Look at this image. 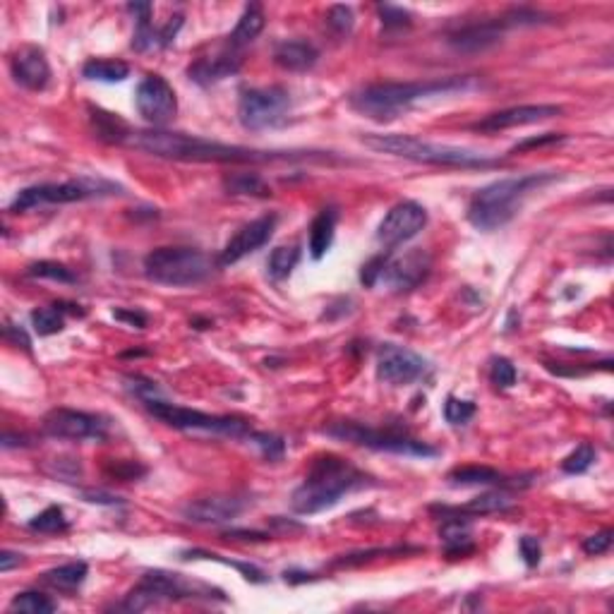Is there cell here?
I'll use <instances>...</instances> for the list:
<instances>
[{
    "mask_svg": "<svg viewBox=\"0 0 614 614\" xmlns=\"http://www.w3.org/2000/svg\"><path fill=\"white\" fill-rule=\"evenodd\" d=\"M127 144L152 154V156H159V159L195 161V163H266V161L291 159V154L259 152V149L204 140V137H195V135L168 133L161 127L133 133Z\"/></svg>",
    "mask_w": 614,
    "mask_h": 614,
    "instance_id": "obj_1",
    "label": "cell"
},
{
    "mask_svg": "<svg viewBox=\"0 0 614 614\" xmlns=\"http://www.w3.org/2000/svg\"><path fill=\"white\" fill-rule=\"evenodd\" d=\"M475 84L473 77H444V79H430V82H379L367 84L363 89L350 94L349 104L353 111L377 123L404 116L411 106L423 98L449 97L456 91H466Z\"/></svg>",
    "mask_w": 614,
    "mask_h": 614,
    "instance_id": "obj_2",
    "label": "cell"
},
{
    "mask_svg": "<svg viewBox=\"0 0 614 614\" xmlns=\"http://www.w3.org/2000/svg\"><path fill=\"white\" fill-rule=\"evenodd\" d=\"M365 485H370L365 473L350 466L349 460L336 454H321L310 463L305 480L291 497V507L295 514L312 516L336 507L349 492Z\"/></svg>",
    "mask_w": 614,
    "mask_h": 614,
    "instance_id": "obj_3",
    "label": "cell"
},
{
    "mask_svg": "<svg viewBox=\"0 0 614 614\" xmlns=\"http://www.w3.org/2000/svg\"><path fill=\"white\" fill-rule=\"evenodd\" d=\"M557 178L554 173H528L502 178L480 188L468 204V221L478 230H497L516 217L524 197Z\"/></svg>",
    "mask_w": 614,
    "mask_h": 614,
    "instance_id": "obj_4",
    "label": "cell"
},
{
    "mask_svg": "<svg viewBox=\"0 0 614 614\" xmlns=\"http://www.w3.org/2000/svg\"><path fill=\"white\" fill-rule=\"evenodd\" d=\"M363 142L375 152L401 156V159L418 161V163H433V166L447 168H495L502 166V159L489 154L473 152L454 144H440L427 142L413 135H365Z\"/></svg>",
    "mask_w": 614,
    "mask_h": 614,
    "instance_id": "obj_5",
    "label": "cell"
},
{
    "mask_svg": "<svg viewBox=\"0 0 614 614\" xmlns=\"http://www.w3.org/2000/svg\"><path fill=\"white\" fill-rule=\"evenodd\" d=\"M211 272L214 262L195 247H159L144 257V276L161 286H197L209 279Z\"/></svg>",
    "mask_w": 614,
    "mask_h": 614,
    "instance_id": "obj_6",
    "label": "cell"
},
{
    "mask_svg": "<svg viewBox=\"0 0 614 614\" xmlns=\"http://www.w3.org/2000/svg\"><path fill=\"white\" fill-rule=\"evenodd\" d=\"M144 408L152 413L154 418L166 423L173 430L181 433H207V434H221V437H233V440H250L255 433L247 420L236 418V415H209V413L195 411V408H185V405L168 404L161 398L144 401Z\"/></svg>",
    "mask_w": 614,
    "mask_h": 614,
    "instance_id": "obj_7",
    "label": "cell"
},
{
    "mask_svg": "<svg viewBox=\"0 0 614 614\" xmlns=\"http://www.w3.org/2000/svg\"><path fill=\"white\" fill-rule=\"evenodd\" d=\"M324 434L336 437V440L350 442V444H358V447L375 449V451H389V454L423 456V459L440 454L434 447L415 440L405 430H396V427H386L384 430V427H367L360 425V423L343 420V423H334V425L324 427Z\"/></svg>",
    "mask_w": 614,
    "mask_h": 614,
    "instance_id": "obj_8",
    "label": "cell"
},
{
    "mask_svg": "<svg viewBox=\"0 0 614 614\" xmlns=\"http://www.w3.org/2000/svg\"><path fill=\"white\" fill-rule=\"evenodd\" d=\"M118 185L104 181V178H75V181L65 182H42V185H32L17 192V197L10 204L13 214L22 211H32L36 207H46V204H72L82 202V200H94V197L113 195Z\"/></svg>",
    "mask_w": 614,
    "mask_h": 614,
    "instance_id": "obj_9",
    "label": "cell"
},
{
    "mask_svg": "<svg viewBox=\"0 0 614 614\" xmlns=\"http://www.w3.org/2000/svg\"><path fill=\"white\" fill-rule=\"evenodd\" d=\"M195 598H214V591L200 583H190L178 573L147 572L142 581L126 598V609L144 612V609L168 600H195Z\"/></svg>",
    "mask_w": 614,
    "mask_h": 614,
    "instance_id": "obj_10",
    "label": "cell"
},
{
    "mask_svg": "<svg viewBox=\"0 0 614 614\" xmlns=\"http://www.w3.org/2000/svg\"><path fill=\"white\" fill-rule=\"evenodd\" d=\"M291 111V97L284 87H265V89H247L237 104V118L245 130H266L286 123Z\"/></svg>",
    "mask_w": 614,
    "mask_h": 614,
    "instance_id": "obj_11",
    "label": "cell"
},
{
    "mask_svg": "<svg viewBox=\"0 0 614 614\" xmlns=\"http://www.w3.org/2000/svg\"><path fill=\"white\" fill-rule=\"evenodd\" d=\"M43 433L65 442H104L108 437V423L94 413L56 408L43 418Z\"/></svg>",
    "mask_w": 614,
    "mask_h": 614,
    "instance_id": "obj_12",
    "label": "cell"
},
{
    "mask_svg": "<svg viewBox=\"0 0 614 614\" xmlns=\"http://www.w3.org/2000/svg\"><path fill=\"white\" fill-rule=\"evenodd\" d=\"M135 106L142 118L152 123L154 127L168 126L178 113V98L173 87L161 75H147L137 87Z\"/></svg>",
    "mask_w": 614,
    "mask_h": 614,
    "instance_id": "obj_13",
    "label": "cell"
},
{
    "mask_svg": "<svg viewBox=\"0 0 614 614\" xmlns=\"http://www.w3.org/2000/svg\"><path fill=\"white\" fill-rule=\"evenodd\" d=\"M427 226V211L423 204L411 202H398L396 207H391L386 211V217L382 219V224L377 228V240L379 245L386 247V252H391L398 245L408 243L411 237H415L420 230Z\"/></svg>",
    "mask_w": 614,
    "mask_h": 614,
    "instance_id": "obj_14",
    "label": "cell"
},
{
    "mask_svg": "<svg viewBox=\"0 0 614 614\" xmlns=\"http://www.w3.org/2000/svg\"><path fill=\"white\" fill-rule=\"evenodd\" d=\"M427 372V360L411 349L396 346V343H384L377 350V377L391 386H405V384L418 382Z\"/></svg>",
    "mask_w": 614,
    "mask_h": 614,
    "instance_id": "obj_15",
    "label": "cell"
},
{
    "mask_svg": "<svg viewBox=\"0 0 614 614\" xmlns=\"http://www.w3.org/2000/svg\"><path fill=\"white\" fill-rule=\"evenodd\" d=\"M433 269V259L430 255L423 250H411L405 252L404 257H396L386 262L382 274L384 286L394 291V293H405V291H413L418 288L423 281L427 279V274Z\"/></svg>",
    "mask_w": 614,
    "mask_h": 614,
    "instance_id": "obj_16",
    "label": "cell"
},
{
    "mask_svg": "<svg viewBox=\"0 0 614 614\" xmlns=\"http://www.w3.org/2000/svg\"><path fill=\"white\" fill-rule=\"evenodd\" d=\"M276 221H279L276 214H265V217L255 219L250 224H245L243 228L237 230L236 236L226 243L219 262H221V265H236V262H240L243 257H247L250 252L259 250L262 245H266L272 240L274 230H276Z\"/></svg>",
    "mask_w": 614,
    "mask_h": 614,
    "instance_id": "obj_17",
    "label": "cell"
},
{
    "mask_svg": "<svg viewBox=\"0 0 614 614\" xmlns=\"http://www.w3.org/2000/svg\"><path fill=\"white\" fill-rule=\"evenodd\" d=\"M559 113H562V108L554 104L514 106V108L489 113V116H485V118L475 123L473 130H478V133H499V130H509V127L535 126V123L554 118Z\"/></svg>",
    "mask_w": 614,
    "mask_h": 614,
    "instance_id": "obj_18",
    "label": "cell"
},
{
    "mask_svg": "<svg viewBox=\"0 0 614 614\" xmlns=\"http://www.w3.org/2000/svg\"><path fill=\"white\" fill-rule=\"evenodd\" d=\"M245 509V499L236 495H211L195 499L182 507V516L192 521V524L204 526H219L228 524L233 518H237Z\"/></svg>",
    "mask_w": 614,
    "mask_h": 614,
    "instance_id": "obj_19",
    "label": "cell"
},
{
    "mask_svg": "<svg viewBox=\"0 0 614 614\" xmlns=\"http://www.w3.org/2000/svg\"><path fill=\"white\" fill-rule=\"evenodd\" d=\"M10 70L14 82L29 91H42L51 82V65L39 46H22L10 58Z\"/></svg>",
    "mask_w": 614,
    "mask_h": 614,
    "instance_id": "obj_20",
    "label": "cell"
},
{
    "mask_svg": "<svg viewBox=\"0 0 614 614\" xmlns=\"http://www.w3.org/2000/svg\"><path fill=\"white\" fill-rule=\"evenodd\" d=\"M504 29H507L504 20L466 24L454 34H449V46L459 53H482V51L492 49L502 42Z\"/></svg>",
    "mask_w": 614,
    "mask_h": 614,
    "instance_id": "obj_21",
    "label": "cell"
},
{
    "mask_svg": "<svg viewBox=\"0 0 614 614\" xmlns=\"http://www.w3.org/2000/svg\"><path fill=\"white\" fill-rule=\"evenodd\" d=\"M240 70V58L236 53H221V56L214 58H202L197 60L195 65L188 68V77L192 82L202 84V87H209L214 82H221L226 77L236 75Z\"/></svg>",
    "mask_w": 614,
    "mask_h": 614,
    "instance_id": "obj_22",
    "label": "cell"
},
{
    "mask_svg": "<svg viewBox=\"0 0 614 614\" xmlns=\"http://www.w3.org/2000/svg\"><path fill=\"white\" fill-rule=\"evenodd\" d=\"M320 51L310 42H284L274 51V63L288 72H305L314 68Z\"/></svg>",
    "mask_w": 614,
    "mask_h": 614,
    "instance_id": "obj_23",
    "label": "cell"
},
{
    "mask_svg": "<svg viewBox=\"0 0 614 614\" xmlns=\"http://www.w3.org/2000/svg\"><path fill=\"white\" fill-rule=\"evenodd\" d=\"M65 314H77L82 317L84 310H79V305H72V302H56V305L49 307H36L34 312L29 314L32 320V327L39 336H53L60 334L65 329Z\"/></svg>",
    "mask_w": 614,
    "mask_h": 614,
    "instance_id": "obj_24",
    "label": "cell"
},
{
    "mask_svg": "<svg viewBox=\"0 0 614 614\" xmlns=\"http://www.w3.org/2000/svg\"><path fill=\"white\" fill-rule=\"evenodd\" d=\"M511 507V499L504 492H488V495H480L475 497V499H470L468 504H463V507H456V509H447V507H440V509H433V511H440L442 518L447 516H488V514H499V511H507Z\"/></svg>",
    "mask_w": 614,
    "mask_h": 614,
    "instance_id": "obj_25",
    "label": "cell"
},
{
    "mask_svg": "<svg viewBox=\"0 0 614 614\" xmlns=\"http://www.w3.org/2000/svg\"><path fill=\"white\" fill-rule=\"evenodd\" d=\"M336 221H339V211L336 207H327L314 217L310 226V255L312 259H321L331 250L336 236Z\"/></svg>",
    "mask_w": 614,
    "mask_h": 614,
    "instance_id": "obj_26",
    "label": "cell"
},
{
    "mask_svg": "<svg viewBox=\"0 0 614 614\" xmlns=\"http://www.w3.org/2000/svg\"><path fill=\"white\" fill-rule=\"evenodd\" d=\"M444 547H447L449 557H463L468 552L475 550L473 537H470V524L463 516H447L442 524L440 531Z\"/></svg>",
    "mask_w": 614,
    "mask_h": 614,
    "instance_id": "obj_27",
    "label": "cell"
},
{
    "mask_svg": "<svg viewBox=\"0 0 614 614\" xmlns=\"http://www.w3.org/2000/svg\"><path fill=\"white\" fill-rule=\"evenodd\" d=\"M89 113L98 140L108 142V144H127L133 130L127 127L126 120H120L118 116H113L108 111H101V108H94V106L89 108Z\"/></svg>",
    "mask_w": 614,
    "mask_h": 614,
    "instance_id": "obj_28",
    "label": "cell"
},
{
    "mask_svg": "<svg viewBox=\"0 0 614 614\" xmlns=\"http://www.w3.org/2000/svg\"><path fill=\"white\" fill-rule=\"evenodd\" d=\"M87 573H89V566L84 562H68L63 566H56L51 572L43 573V583L51 586L53 591H60V593H75L77 588L82 586L87 581Z\"/></svg>",
    "mask_w": 614,
    "mask_h": 614,
    "instance_id": "obj_29",
    "label": "cell"
},
{
    "mask_svg": "<svg viewBox=\"0 0 614 614\" xmlns=\"http://www.w3.org/2000/svg\"><path fill=\"white\" fill-rule=\"evenodd\" d=\"M224 190L233 197H269L272 188L259 173L240 171V173H228L224 178Z\"/></svg>",
    "mask_w": 614,
    "mask_h": 614,
    "instance_id": "obj_30",
    "label": "cell"
},
{
    "mask_svg": "<svg viewBox=\"0 0 614 614\" xmlns=\"http://www.w3.org/2000/svg\"><path fill=\"white\" fill-rule=\"evenodd\" d=\"M265 22L266 20L265 13H262V7L259 5L245 7V13L240 14V20H237L236 29H233V34H230V46H233V49H243V46L255 42V39L262 34Z\"/></svg>",
    "mask_w": 614,
    "mask_h": 614,
    "instance_id": "obj_31",
    "label": "cell"
},
{
    "mask_svg": "<svg viewBox=\"0 0 614 614\" xmlns=\"http://www.w3.org/2000/svg\"><path fill=\"white\" fill-rule=\"evenodd\" d=\"M447 480L451 485H460V488H473V485H507V478L497 468L489 466H459L447 475Z\"/></svg>",
    "mask_w": 614,
    "mask_h": 614,
    "instance_id": "obj_32",
    "label": "cell"
},
{
    "mask_svg": "<svg viewBox=\"0 0 614 614\" xmlns=\"http://www.w3.org/2000/svg\"><path fill=\"white\" fill-rule=\"evenodd\" d=\"M82 75L91 82H123L130 77V65L111 58H91L84 63Z\"/></svg>",
    "mask_w": 614,
    "mask_h": 614,
    "instance_id": "obj_33",
    "label": "cell"
},
{
    "mask_svg": "<svg viewBox=\"0 0 614 614\" xmlns=\"http://www.w3.org/2000/svg\"><path fill=\"white\" fill-rule=\"evenodd\" d=\"M298 262H301V247L298 245H279V247H274L269 259H266V272L274 281H284L291 276Z\"/></svg>",
    "mask_w": 614,
    "mask_h": 614,
    "instance_id": "obj_34",
    "label": "cell"
},
{
    "mask_svg": "<svg viewBox=\"0 0 614 614\" xmlns=\"http://www.w3.org/2000/svg\"><path fill=\"white\" fill-rule=\"evenodd\" d=\"M58 609V602L51 600L49 595L36 593V591H27V593L14 595L10 602V612L22 614H51Z\"/></svg>",
    "mask_w": 614,
    "mask_h": 614,
    "instance_id": "obj_35",
    "label": "cell"
},
{
    "mask_svg": "<svg viewBox=\"0 0 614 614\" xmlns=\"http://www.w3.org/2000/svg\"><path fill=\"white\" fill-rule=\"evenodd\" d=\"M29 528L36 533L53 535V533L68 531V518H65V511L60 507H49V509H43L39 516L29 521Z\"/></svg>",
    "mask_w": 614,
    "mask_h": 614,
    "instance_id": "obj_36",
    "label": "cell"
},
{
    "mask_svg": "<svg viewBox=\"0 0 614 614\" xmlns=\"http://www.w3.org/2000/svg\"><path fill=\"white\" fill-rule=\"evenodd\" d=\"M29 276H36V279H49V281H58V284H77V274L72 269H68L60 262H34L29 265L27 269Z\"/></svg>",
    "mask_w": 614,
    "mask_h": 614,
    "instance_id": "obj_37",
    "label": "cell"
},
{
    "mask_svg": "<svg viewBox=\"0 0 614 614\" xmlns=\"http://www.w3.org/2000/svg\"><path fill=\"white\" fill-rule=\"evenodd\" d=\"M200 557H204V559H214V562H221V564H228V566H233V569H237V572L243 573L245 579L247 581H252V583H265L266 581V576L262 572H259L257 566H252V564H240V562H228V559H224L221 554H214V552H202V550H190V552H185V559H200Z\"/></svg>",
    "mask_w": 614,
    "mask_h": 614,
    "instance_id": "obj_38",
    "label": "cell"
},
{
    "mask_svg": "<svg viewBox=\"0 0 614 614\" xmlns=\"http://www.w3.org/2000/svg\"><path fill=\"white\" fill-rule=\"evenodd\" d=\"M356 24V14L353 7L349 5H331L327 10V27L339 36H349Z\"/></svg>",
    "mask_w": 614,
    "mask_h": 614,
    "instance_id": "obj_39",
    "label": "cell"
},
{
    "mask_svg": "<svg viewBox=\"0 0 614 614\" xmlns=\"http://www.w3.org/2000/svg\"><path fill=\"white\" fill-rule=\"evenodd\" d=\"M593 460H595V449L591 447V444H579V447L573 449L572 454L562 460V470L569 475L586 473L588 468L593 466Z\"/></svg>",
    "mask_w": 614,
    "mask_h": 614,
    "instance_id": "obj_40",
    "label": "cell"
},
{
    "mask_svg": "<svg viewBox=\"0 0 614 614\" xmlns=\"http://www.w3.org/2000/svg\"><path fill=\"white\" fill-rule=\"evenodd\" d=\"M475 415V404L473 401H463V398L449 396L447 404H444V418L451 425H466L468 420Z\"/></svg>",
    "mask_w": 614,
    "mask_h": 614,
    "instance_id": "obj_41",
    "label": "cell"
},
{
    "mask_svg": "<svg viewBox=\"0 0 614 614\" xmlns=\"http://www.w3.org/2000/svg\"><path fill=\"white\" fill-rule=\"evenodd\" d=\"M250 442H255V444H257L259 451H262V456H265L266 460H281V459H284L286 444H284V440H281V437H276V434L252 433Z\"/></svg>",
    "mask_w": 614,
    "mask_h": 614,
    "instance_id": "obj_42",
    "label": "cell"
},
{
    "mask_svg": "<svg viewBox=\"0 0 614 614\" xmlns=\"http://www.w3.org/2000/svg\"><path fill=\"white\" fill-rule=\"evenodd\" d=\"M489 377H492V382H495L499 389H511V386L516 384V367H514L511 360H507V358H492Z\"/></svg>",
    "mask_w": 614,
    "mask_h": 614,
    "instance_id": "obj_43",
    "label": "cell"
},
{
    "mask_svg": "<svg viewBox=\"0 0 614 614\" xmlns=\"http://www.w3.org/2000/svg\"><path fill=\"white\" fill-rule=\"evenodd\" d=\"M106 473L111 475V478H116V480L130 482L147 473V468L140 466L137 460H108V463H106Z\"/></svg>",
    "mask_w": 614,
    "mask_h": 614,
    "instance_id": "obj_44",
    "label": "cell"
},
{
    "mask_svg": "<svg viewBox=\"0 0 614 614\" xmlns=\"http://www.w3.org/2000/svg\"><path fill=\"white\" fill-rule=\"evenodd\" d=\"M126 386L130 394H135V396L140 398L142 404H144V401H152V398H161V391L159 386H156V382H152V379L147 377H140V375H127Z\"/></svg>",
    "mask_w": 614,
    "mask_h": 614,
    "instance_id": "obj_45",
    "label": "cell"
},
{
    "mask_svg": "<svg viewBox=\"0 0 614 614\" xmlns=\"http://www.w3.org/2000/svg\"><path fill=\"white\" fill-rule=\"evenodd\" d=\"M386 262H389V252L375 255L370 262H365L363 269H360V284H363V286H367V288L377 286L379 281H382V274H384V266H386Z\"/></svg>",
    "mask_w": 614,
    "mask_h": 614,
    "instance_id": "obj_46",
    "label": "cell"
},
{
    "mask_svg": "<svg viewBox=\"0 0 614 614\" xmlns=\"http://www.w3.org/2000/svg\"><path fill=\"white\" fill-rule=\"evenodd\" d=\"M56 480L72 482L82 475V468H79V460L77 459H53L49 468H46Z\"/></svg>",
    "mask_w": 614,
    "mask_h": 614,
    "instance_id": "obj_47",
    "label": "cell"
},
{
    "mask_svg": "<svg viewBox=\"0 0 614 614\" xmlns=\"http://www.w3.org/2000/svg\"><path fill=\"white\" fill-rule=\"evenodd\" d=\"M377 13H379V17H382V24L386 29H404L411 24V13L404 10V7L379 5Z\"/></svg>",
    "mask_w": 614,
    "mask_h": 614,
    "instance_id": "obj_48",
    "label": "cell"
},
{
    "mask_svg": "<svg viewBox=\"0 0 614 614\" xmlns=\"http://www.w3.org/2000/svg\"><path fill=\"white\" fill-rule=\"evenodd\" d=\"M612 540H614V531L605 528V531L595 533V535H588L586 540H583V552L591 554V557L605 554V552H609V547H612Z\"/></svg>",
    "mask_w": 614,
    "mask_h": 614,
    "instance_id": "obj_49",
    "label": "cell"
},
{
    "mask_svg": "<svg viewBox=\"0 0 614 614\" xmlns=\"http://www.w3.org/2000/svg\"><path fill=\"white\" fill-rule=\"evenodd\" d=\"M559 142H564V135H559V133H544V135H537V137H528V140H524V142H518V144H514V147H511V154L528 152V149L550 147V144H559Z\"/></svg>",
    "mask_w": 614,
    "mask_h": 614,
    "instance_id": "obj_50",
    "label": "cell"
},
{
    "mask_svg": "<svg viewBox=\"0 0 614 614\" xmlns=\"http://www.w3.org/2000/svg\"><path fill=\"white\" fill-rule=\"evenodd\" d=\"M518 552L524 557L526 566H537L540 564V557H543V547H540V540L533 535H524L518 540Z\"/></svg>",
    "mask_w": 614,
    "mask_h": 614,
    "instance_id": "obj_51",
    "label": "cell"
},
{
    "mask_svg": "<svg viewBox=\"0 0 614 614\" xmlns=\"http://www.w3.org/2000/svg\"><path fill=\"white\" fill-rule=\"evenodd\" d=\"M113 317L118 321H126L130 327L137 329L147 327V314L140 312V310H113Z\"/></svg>",
    "mask_w": 614,
    "mask_h": 614,
    "instance_id": "obj_52",
    "label": "cell"
},
{
    "mask_svg": "<svg viewBox=\"0 0 614 614\" xmlns=\"http://www.w3.org/2000/svg\"><path fill=\"white\" fill-rule=\"evenodd\" d=\"M5 339L10 343H14V346H20V349H24V350L32 349V341H29V336L24 334V329H22V327L7 324V327H5Z\"/></svg>",
    "mask_w": 614,
    "mask_h": 614,
    "instance_id": "obj_53",
    "label": "cell"
},
{
    "mask_svg": "<svg viewBox=\"0 0 614 614\" xmlns=\"http://www.w3.org/2000/svg\"><path fill=\"white\" fill-rule=\"evenodd\" d=\"M14 447H32V437L27 434H13L5 433L3 434V449H14Z\"/></svg>",
    "mask_w": 614,
    "mask_h": 614,
    "instance_id": "obj_54",
    "label": "cell"
},
{
    "mask_svg": "<svg viewBox=\"0 0 614 614\" xmlns=\"http://www.w3.org/2000/svg\"><path fill=\"white\" fill-rule=\"evenodd\" d=\"M84 499L91 504H108V507H116V504H120L118 497L113 495H106V492H97V489H89V492H84Z\"/></svg>",
    "mask_w": 614,
    "mask_h": 614,
    "instance_id": "obj_55",
    "label": "cell"
},
{
    "mask_svg": "<svg viewBox=\"0 0 614 614\" xmlns=\"http://www.w3.org/2000/svg\"><path fill=\"white\" fill-rule=\"evenodd\" d=\"M24 559H22V554H17V552H10V550H3V554H0V572L7 573L10 569H14V566H20Z\"/></svg>",
    "mask_w": 614,
    "mask_h": 614,
    "instance_id": "obj_56",
    "label": "cell"
},
{
    "mask_svg": "<svg viewBox=\"0 0 614 614\" xmlns=\"http://www.w3.org/2000/svg\"><path fill=\"white\" fill-rule=\"evenodd\" d=\"M127 10H130L133 14H137V20H140V22H152L149 17H152L154 7L149 5V3H130V5H127Z\"/></svg>",
    "mask_w": 614,
    "mask_h": 614,
    "instance_id": "obj_57",
    "label": "cell"
},
{
    "mask_svg": "<svg viewBox=\"0 0 614 614\" xmlns=\"http://www.w3.org/2000/svg\"><path fill=\"white\" fill-rule=\"evenodd\" d=\"M224 537H236V540H266V533L257 531H228L224 533Z\"/></svg>",
    "mask_w": 614,
    "mask_h": 614,
    "instance_id": "obj_58",
    "label": "cell"
}]
</instances>
